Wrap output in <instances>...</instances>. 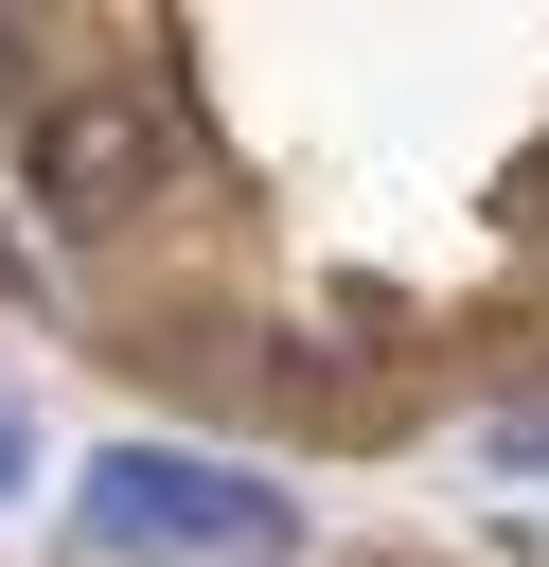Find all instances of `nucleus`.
Masks as SVG:
<instances>
[{
  "label": "nucleus",
  "mask_w": 549,
  "mask_h": 567,
  "mask_svg": "<svg viewBox=\"0 0 549 567\" xmlns=\"http://www.w3.org/2000/svg\"><path fill=\"white\" fill-rule=\"evenodd\" d=\"M71 532L89 549H213V567H266L301 514L266 496V478H230V461H159V443H124V461H89V496H71Z\"/></svg>",
  "instance_id": "nucleus-1"
},
{
  "label": "nucleus",
  "mask_w": 549,
  "mask_h": 567,
  "mask_svg": "<svg viewBox=\"0 0 549 567\" xmlns=\"http://www.w3.org/2000/svg\"><path fill=\"white\" fill-rule=\"evenodd\" d=\"M18 195H35L53 230H124V213L159 195V124L106 106V89H89V106H35V124H18Z\"/></svg>",
  "instance_id": "nucleus-2"
},
{
  "label": "nucleus",
  "mask_w": 549,
  "mask_h": 567,
  "mask_svg": "<svg viewBox=\"0 0 549 567\" xmlns=\"http://www.w3.org/2000/svg\"><path fill=\"white\" fill-rule=\"evenodd\" d=\"M0 478H18V425H0Z\"/></svg>",
  "instance_id": "nucleus-3"
}]
</instances>
